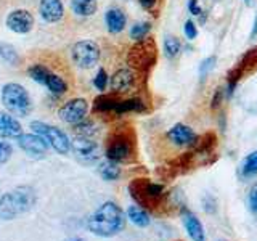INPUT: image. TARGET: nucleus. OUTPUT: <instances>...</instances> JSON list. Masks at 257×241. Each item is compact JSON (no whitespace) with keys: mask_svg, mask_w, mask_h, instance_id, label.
I'll list each match as a JSON object with an SVG mask.
<instances>
[{"mask_svg":"<svg viewBox=\"0 0 257 241\" xmlns=\"http://www.w3.org/2000/svg\"><path fill=\"white\" fill-rule=\"evenodd\" d=\"M128 195L137 206L143 207L151 214H166L169 206V193L163 183H156L145 177L134 179L128 183Z\"/></svg>","mask_w":257,"mask_h":241,"instance_id":"f257e3e1","label":"nucleus"},{"mask_svg":"<svg viewBox=\"0 0 257 241\" xmlns=\"http://www.w3.org/2000/svg\"><path fill=\"white\" fill-rule=\"evenodd\" d=\"M104 155L117 164H131L137 159V134L131 124H120L108 134Z\"/></svg>","mask_w":257,"mask_h":241,"instance_id":"f03ea898","label":"nucleus"},{"mask_svg":"<svg viewBox=\"0 0 257 241\" xmlns=\"http://www.w3.org/2000/svg\"><path fill=\"white\" fill-rule=\"evenodd\" d=\"M125 227V215L114 201H106L88 217L87 228L93 235L101 238H111Z\"/></svg>","mask_w":257,"mask_h":241,"instance_id":"7ed1b4c3","label":"nucleus"},{"mask_svg":"<svg viewBox=\"0 0 257 241\" xmlns=\"http://www.w3.org/2000/svg\"><path fill=\"white\" fill-rule=\"evenodd\" d=\"M36 190L29 185H21L7 191L4 196H0V219L13 220L18 215L26 214L36 206Z\"/></svg>","mask_w":257,"mask_h":241,"instance_id":"20e7f679","label":"nucleus"},{"mask_svg":"<svg viewBox=\"0 0 257 241\" xmlns=\"http://www.w3.org/2000/svg\"><path fill=\"white\" fill-rule=\"evenodd\" d=\"M158 60V45L155 39L147 37L135 42V45L127 53V64L139 74H147L156 64Z\"/></svg>","mask_w":257,"mask_h":241,"instance_id":"39448f33","label":"nucleus"},{"mask_svg":"<svg viewBox=\"0 0 257 241\" xmlns=\"http://www.w3.org/2000/svg\"><path fill=\"white\" fill-rule=\"evenodd\" d=\"M254 72H257V45L247 48L238 58V61L233 64V68H230V71L227 72V87L223 88L225 98H231L236 85Z\"/></svg>","mask_w":257,"mask_h":241,"instance_id":"423d86ee","label":"nucleus"},{"mask_svg":"<svg viewBox=\"0 0 257 241\" xmlns=\"http://www.w3.org/2000/svg\"><path fill=\"white\" fill-rule=\"evenodd\" d=\"M2 98L4 106L13 116L26 117L32 111V100L28 90L18 82H8L2 87Z\"/></svg>","mask_w":257,"mask_h":241,"instance_id":"0eeeda50","label":"nucleus"},{"mask_svg":"<svg viewBox=\"0 0 257 241\" xmlns=\"http://www.w3.org/2000/svg\"><path fill=\"white\" fill-rule=\"evenodd\" d=\"M28 74L29 77L34 80V82L44 85L48 92L55 96H61L68 92V82L64 80L58 72H53L48 66H45L44 63H34L28 68Z\"/></svg>","mask_w":257,"mask_h":241,"instance_id":"6e6552de","label":"nucleus"},{"mask_svg":"<svg viewBox=\"0 0 257 241\" xmlns=\"http://www.w3.org/2000/svg\"><path fill=\"white\" fill-rule=\"evenodd\" d=\"M31 129H32V132H36L42 137L58 155H68L71 151V140L68 134L61 131V129L42 123V120H32Z\"/></svg>","mask_w":257,"mask_h":241,"instance_id":"1a4fd4ad","label":"nucleus"},{"mask_svg":"<svg viewBox=\"0 0 257 241\" xmlns=\"http://www.w3.org/2000/svg\"><path fill=\"white\" fill-rule=\"evenodd\" d=\"M101 50L93 40H79L71 48L72 63L80 69H93L100 61Z\"/></svg>","mask_w":257,"mask_h":241,"instance_id":"9d476101","label":"nucleus"},{"mask_svg":"<svg viewBox=\"0 0 257 241\" xmlns=\"http://www.w3.org/2000/svg\"><path fill=\"white\" fill-rule=\"evenodd\" d=\"M71 150L80 163L92 164L100 158V147L92 137H77L71 142Z\"/></svg>","mask_w":257,"mask_h":241,"instance_id":"9b49d317","label":"nucleus"},{"mask_svg":"<svg viewBox=\"0 0 257 241\" xmlns=\"http://www.w3.org/2000/svg\"><path fill=\"white\" fill-rule=\"evenodd\" d=\"M139 85V72L132 68H120L109 79L111 92L116 95H124L132 92Z\"/></svg>","mask_w":257,"mask_h":241,"instance_id":"f8f14e48","label":"nucleus"},{"mask_svg":"<svg viewBox=\"0 0 257 241\" xmlns=\"http://www.w3.org/2000/svg\"><path fill=\"white\" fill-rule=\"evenodd\" d=\"M87 112L88 103L85 98H71L61 104V108L58 109V116L63 123L74 126L87 117Z\"/></svg>","mask_w":257,"mask_h":241,"instance_id":"ddd939ff","label":"nucleus"},{"mask_svg":"<svg viewBox=\"0 0 257 241\" xmlns=\"http://www.w3.org/2000/svg\"><path fill=\"white\" fill-rule=\"evenodd\" d=\"M16 142H18V147L26 153L29 158H34V159H40V158H45L48 148V145L42 137L39 134H21L20 137H16Z\"/></svg>","mask_w":257,"mask_h":241,"instance_id":"4468645a","label":"nucleus"},{"mask_svg":"<svg viewBox=\"0 0 257 241\" xmlns=\"http://www.w3.org/2000/svg\"><path fill=\"white\" fill-rule=\"evenodd\" d=\"M5 24L12 32H15V34H29L32 28H34L36 20L29 10L16 8V10H12L7 15Z\"/></svg>","mask_w":257,"mask_h":241,"instance_id":"2eb2a0df","label":"nucleus"},{"mask_svg":"<svg viewBox=\"0 0 257 241\" xmlns=\"http://www.w3.org/2000/svg\"><path fill=\"white\" fill-rule=\"evenodd\" d=\"M198 137L199 135L193 131L191 127L185 126L182 123L172 126L166 134V139L172 145H175V147H187V148L195 147V143L198 142Z\"/></svg>","mask_w":257,"mask_h":241,"instance_id":"dca6fc26","label":"nucleus"},{"mask_svg":"<svg viewBox=\"0 0 257 241\" xmlns=\"http://www.w3.org/2000/svg\"><path fill=\"white\" fill-rule=\"evenodd\" d=\"M180 215H182V222L187 228L188 236L193 241H206V233H204V227L203 223L199 222L198 217L193 214L190 209L187 207H180Z\"/></svg>","mask_w":257,"mask_h":241,"instance_id":"f3484780","label":"nucleus"},{"mask_svg":"<svg viewBox=\"0 0 257 241\" xmlns=\"http://www.w3.org/2000/svg\"><path fill=\"white\" fill-rule=\"evenodd\" d=\"M120 100V95H116V93H101L98 95L96 98L93 100V112L98 116H103V117H116L114 116V111H116V106Z\"/></svg>","mask_w":257,"mask_h":241,"instance_id":"a211bd4d","label":"nucleus"},{"mask_svg":"<svg viewBox=\"0 0 257 241\" xmlns=\"http://www.w3.org/2000/svg\"><path fill=\"white\" fill-rule=\"evenodd\" d=\"M39 13L45 23L55 24L63 20L64 16V5L61 0H40Z\"/></svg>","mask_w":257,"mask_h":241,"instance_id":"6ab92c4d","label":"nucleus"},{"mask_svg":"<svg viewBox=\"0 0 257 241\" xmlns=\"http://www.w3.org/2000/svg\"><path fill=\"white\" fill-rule=\"evenodd\" d=\"M148 111V104L143 98L140 96H131V98H120L116 111H114V116L120 117V116H125V114H131V112H135V114H143V112Z\"/></svg>","mask_w":257,"mask_h":241,"instance_id":"aec40b11","label":"nucleus"},{"mask_svg":"<svg viewBox=\"0 0 257 241\" xmlns=\"http://www.w3.org/2000/svg\"><path fill=\"white\" fill-rule=\"evenodd\" d=\"M23 134V126L10 112L0 111V139H16Z\"/></svg>","mask_w":257,"mask_h":241,"instance_id":"412c9836","label":"nucleus"},{"mask_svg":"<svg viewBox=\"0 0 257 241\" xmlns=\"http://www.w3.org/2000/svg\"><path fill=\"white\" fill-rule=\"evenodd\" d=\"M104 24L111 34H119L127 26V16L125 13L117 7H111L109 10L104 13Z\"/></svg>","mask_w":257,"mask_h":241,"instance_id":"4be33fe9","label":"nucleus"},{"mask_svg":"<svg viewBox=\"0 0 257 241\" xmlns=\"http://www.w3.org/2000/svg\"><path fill=\"white\" fill-rule=\"evenodd\" d=\"M71 10L80 18H88L98 10V2L96 0H71Z\"/></svg>","mask_w":257,"mask_h":241,"instance_id":"5701e85b","label":"nucleus"},{"mask_svg":"<svg viewBox=\"0 0 257 241\" xmlns=\"http://www.w3.org/2000/svg\"><path fill=\"white\" fill-rule=\"evenodd\" d=\"M127 219L131 220L134 225H137V227H142V228L148 227L150 222H151L148 211H145L143 207L137 206V204L127 209Z\"/></svg>","mask_w":257,"mask_h":241,"instance_id":"b1692460","label":"nucleus"},{"mask_svg":"<svg viewBox=\"0 0 257 241\" xmlns=\"http://www.w3.org/2000/svg\"><path fill=\"white\" fill-rule=\"evenodd\" d=\"M98 174L101 175V179L103 180H108V182H114L117 180L119 177H120V167L117 163H114V161H103V163L98 166Z\"/></svg>","mask_w":257,"mask_h":241,"instance_id":"393cba45","label":"nucleus"},{"mask_svg":"<svg viewBox=\"0 0 257 241\" xmlns=\"http://www.w3.org/2000/svg\"><path fill=\"white\" fill-rule=\"evenodd\" d=\"M241 179H252L254 175H257V150L249 153V155L243 159L239 167Z\"/></svg>","mask_w":257,"mask_h":241,"instance_id":"a878e982","label":"nucleus"},{"mask_svg":"<svg viewBox=\"0 0 257 241\" xmlns=\"http://www.w3.org/2000/svg\"><path fill=\"white\" fill-rule=\"evenodd\" d=\"M0 58H2L4 61H7L8 64H12V66L20 64L18 52H16V48L8 42H0Z\"/></svg>","mask_w":257,"mask_h":241,"instance_id":"bb28decb","label":"nucleus"},{"mask_svg":"<svg viewBox=\"0 0 257 241\" xmlns=\"http://www.w3.org/2000/svg\"><path fill=\"white\" fill-rule=\"evenodd\" d=\"M180 50H182V44H180V40L177 37L167 36L164 39V55L167 56L169 60L177 58V56L180 55Z\"/></svg>","mask_w":257,"mask_h":241,"instance_id":"cd10ccee","label":"nucleus"},{"mask_svg":"<svg viewBox=\"0 0 257 241\" xmlns=\"http://www.w3.org/2000/svg\"><path fill=\"white\" fill-rule=\"evenodd\" d=\"M150 31H151V24L148 21L135 23L132 26V29H131V39L135 40V42H139V40H143V39L148 37Z\"/></svg>","mask_w":257,"mask_h":241,"instance_id":"c85d7f7f","label":"nucleus"},{"mask_svg":"<svg viewBox=\"0 0 257 241\" xmlns=\"http://www.w3.org/2000/svg\"><path fill=\"white\" fill-rule=\"evenodd\" d=\"M72 127H74V134L77 137H92L95 132V124L92 120H87V117L84 120H80V123L74 124Z\"/></svg>","mask_w":257,"mask_h":241,"instance_id":"c756f323","label":"nucleus"},{"mask_svg":"<svg viewBox=\"0 0 257 241\" xmlns=\"http://www.w3.org/2000/svg\"><path fill=\"white\" fill-rule=\"evenodd\" d=\"M109 84V76L104 68H100L98 71H96V74L93 77V87L96 88V90L100 92H104L106 90V87Z\"/></svg>","mask_w":257,"mask_h":241,"instance_id":"7c9ffc66","label":"nucleus"},{"mask_svg":"<svg viewBox=\"0 0 257 241\" xmlns=\"http://www.w3.org/2000/svg\"><path fill=\"white\" fill-rule=\"evenodd\" d=\"M139 4L145 12L151 13L153 16H158L161 7H163V0H139Z\"/></svg>","mask_w":257,"mask_h":241,"instance_id":"2f4dec72","label":"nucleus"},{"mask_svg":"<svg viewBox=\"0 0 257 241\" xmlns=\"http://www.w3.org/2000/svg\"><path fill=\"white\" fill-rule=\"evenodd\" d=\"M13 155V148L10 143H7L4 140H0V166H4L5 163H8V159Z\"/></svg>","mask_w":257,"mask_h":241,"instance_id":"473e14b6","label":"nucleus"},{"mask_svg":"<svg viewBox=\"0 0 257 241\" xmlns=\"http://www.w3.org/2000/svg\"><path fill=\"white\" fill-rule=\"evenodd\" d=\"M183 34L185 37H187L188 40H195L198 37V28L196 24L193 23L191 20H187L183 24Z\"/></svg>","mask_w":257,"mask_h":241,"instance_id":"72a5a7b5","label":"nucleus"},{"mask_svg":"<svg viewBox=\"0 0 257 241\" xmlns=\"http://www.w3.org/2000/svg\"><path fill=\"white\" fill-rule=\"evenodd\" d=\"M215 66V56H209V58L203 60V63H201V66H199V74L201 77H206L209 72H211Z\"/></svg>","mask_w":257,"mask_h":241,"instance_id":"f704fd0d","label":"nucleus"},{"mask_svg":"<svg viewBox=\"0 0 257 241\" xmlns=\"http://www.w3.org/2000/svg\"><path fill=\"white\" fill-rule=\"evenodd\" d=\"M223 100H225V92H223V88H222V87H217L215 90H214L212 100H211V108H212L214 111H215V109H219Z\"/></svg>","mask_w":257,"mask_h":241,"instance_id":"c9c22d12","label":"nucleus"},{"mask_svg":"<svg viewBox=\"0 0 257 241\" xmlns=\"http://www.w3.org/2000/svg\"><path fill=\"white\" fill-rule=\"evenodd\" d=\"M249 207H251L252 214L257 215V182L252 185L251 191H249Z\"/></svg>","mask_w":257,"mask_h":241,"instance_id":"e433bc0d","label":"nucleus"},{"mask_svg":"<svg viewBox=\"0 0 257 241\" xmlns=\"http://www.w3.org/2000/svg\"><path fill=\"white\" fill-rule=\"evenodd\" d=\"M188 12L193 16H201L203 15V8L198 4V0H188Z\"/></svg>","mask_w":257,"mask_h":241,"instance_id":"4c0bfd02","label":"nucleus"},{"mask_svg":"<svg viewBox=\"0 0 257 241\" xmlns=\"http://www.w3.org/2000/svg\"><path fill=\"white\" fill-rule=\"evenodd\" d=\"M257 37V15L254 18V23H252V29H251V34H249V39H255Z\"/></svg>","mask_w":257,"mask_h":241,"instance_id":"58836bf2","label":"nucleus"},{"mask_svg":"<svg viewBox=\"0 0 257 241\" xmlns=\"http://www.w3.org/2000/svg\"><path fill=\"white\" fill-rule=\"evenodd\" d=\"M68 241H85V239H82V238H71Z\"/></svg>","mask_w":257,"mask_h":241,"instance_id":"ea45409f","label":"nucleus"},{"mask_svg":"<svg viewBox=\"0 0 257 241\" xmlns=\"http://www.w3.org/2000/svg\"><path fill=\"white\" fill-rule=\"evenodd\" d=\"M244 4L246 5H251V0H244Z\"/></svg>","mask_w":257,"mask_h":241,"instance_id":"a19ab883","label":"nucleus"},{"mask_svg":"<svg viewBox=\"0 0 257 241\" xmlns=\"http://www.w3.org/2000/svg\"><path fill=\"white\" fill-rule=\"evenodd\" d=\"M179 241H180V239H179Z\"/></svg>","mask_w":257,"mask_h":241,"instance_id":"79ce46f5","label":"nucleus"}]
</instances>
